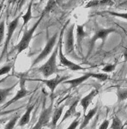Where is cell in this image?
<instances>
[{"label":"cell","mask_w":127,"mask_h":129,"mask_svg":"<svg viewBox=\"0 0 127 129\" xmlns=\"http://www.w3.org/2000/svg\"><path fill=\"white\" fill-rule=\"evenodd\" d=\"M58 53H59V45H57V47H55V49L53 52L52 55L50 56L48 60L42 66H40L39 69H37V72H41L45 78H48L53 74L59 72V70H58L57 67Z\"/></svg>","instance_id":"obj_1"},{"label":"cell","mask_w":127,"mask_h":129,"mask_svg":"<svg viewBox=\"0 0 127 129\" xmlns=\"http://www.w3.org/2000/svg\"><path fill=\"white\" fill-rule=\"evenodd\" d=\"M46 16L45 12H42V14H41L40 17L39 18L38 21H37L33 25V27L30 28V29L28 30H26L24 32L23 35H22V38L21 39V41H19V43H18L17 45L16 46V54H20L21 53H22V51H24V50H26L27 48L28 47V46H29V43L31 41V39H32L33 35H34V33L35 32V30H36V28H38V26L40 23V22L42 21V19L44 18V16Z\"/></svg>","instance_id":"obj_2"},{"label":"cell","mask_w":127,"mask_h":129,"mask_svg":"<svg viewBox=\"0 0 127 129\" xmlns=\"http://www.w3.org/2000/svg\"><path fill=\"white\" fill-rule=\"evenodd\" d=\"M68 23H69V21L66 22V24L64 26V28H62L61 33H60L59 43H58V45H59V57L60 64H61L62 66H65V67H68L70 70L74 71V72H76V71H82V70H84V68L82 67L81 66H79V64L69 60L63 53V35H64V29H65V27L67 26Z\"/></svg>","instance_id":"obj_3"},{"label":"cell","mask_w":127,"mask_h":129,"mask_svg":"<svg viewBox=\"0 0 127 129\" xmlns=\"http://www.w3.org/2000/svg\"><path fill=\"white\" fill-rule=\"evenodd\" d=\"M74 24L70 25L68 28L65 35V41H64V49H65L66 55L70 56L75 59H77V56L75 53V47H74Z\"/></svg>","instance_id":"obj_4"},{"label":"cell","mask_w":127,"mask_h":129,"mask_svg":"<svg viewBox=\"0 0 127 129\" xmlns=\"http://www.w3.org/2000/svg\"><path fill=\"white\" fill-rule=\"evenodd\" d=\"M21 16L22 15L17 16V17H16L15 19L13 21L10 22L8 24V30H7V36H6V39H5V45H4V49L2 51V53H1V57H0V60L3 59V57L5 55V53H7L8 51V47H9V44L10 42V40H11L12 36H13V34L15 32V30L18 27V24H19V21L21 19Z\"/></svg>","instance_id":"obj_5"},{"label":"cell","mask_w":127,"mask_h":129,"mask_svg":"<svg viewBox=\"0 0 127 129\" xmlns=\"http://www.w3.org/2000/svg\"><path fill=\"white\" fill-rule=\"evenodd\" d=\"M57 38H58V34L56 33L53 36H52L51 38L49 39L48 41L47 42V45H46L45 48L41 51V53H39V54L37 56L36 59L33 61L32 64H31V67H33L35 64H37L38 63H39V62L42 61V60H44L50 54V53H51L52 50L53 49L54 46H55V43H56V41H57Z\"/></svg>","instance_id":"obj_6"},{"label":"cell","mask_w":127,"mask_h":129,"mask_svg":"<svg viewBox=\"0 0 127 129\" xmlns=\"http://www.w3.org/2000/svg\"><path fill=\"white\" fill-rule=\"evenodd\" d=\"M53 103L50 104L47 109L45 108V104L43 105L42 112L40 113V115L39 117V120L34 126H33L31 129H41L45 125H47L49 122L50 118L52 117V111H53Z\"/></svg>","instance_id":"obj_7"},{"label":"cell","mask_w":127,"mask_h":129,"mask_svg":"<svg viewBox=\"0 0 127 129\" xmlns=\"http://www.w3.org/2000/svg\"><path fill=\"white\" fill-rule=\"evenodd\" d=\"M28 90L26 89V79L23 78V77H21L20 78V89L17 91V93L16 94L15 96L13 97L11 100H10L8 103H6L5 105H4L3 109H6L7 107H9L10 105L15 103L16 102L19 101L20 99L23 98V97L27 96L28 95Z\"/></svg>","instance_id":"obj_8"},{"label":"cell","mask_w":127,"mask_h":129,"mask_svg":"<svg viewBox=\"0 0 127 129\" xmlns=\"http://www.w3.org/2000/svg\"><path fill=\"white\" fill-rule=\"evenodd\" d=\"M68 78L69 76H59V75H58L57 77H55L54 78H52V79H39V81H41L42 83H44L50 89L52 94H53L56 87L61 84V83H64V81H66Z\"/></svg>","instance_id":"obj_9"},{"label":"cell","mask_w":127,"mask_h":129,"mask_svg":"<svg viewBox=\"0 0 127 129\" xmlns=\"http://www.w3.org/2000/svg\"><path fill=\"white\" fill-rule=\"evenodd\" d=\"M98 93H99V89H94L89 93L88 95H85L83 98H82L80 100V105L82 106V108L83 114H84V115L86 114V112H87V110H88L89 106L91 104L93 99L98 95Z\"/></svg>","instance_id":"obj_10"},{"label":"cell","mask_w":127,"mask_h":129,"mask_svg":"<svg viewBox=\"0 0 127 129\" xmlns=\"http://www.w3.org/2000/svg\"><path fill=\"white\" fill-rule=\"evenodd\" d=\"M114 32V29L113 28H107V29H100L98 30L96 33L95 34V35L93 36L92 40H91V42H90V50H89V53L91 52L92 50L94 45H95V42L97 40L101 39V40H103L105 41V39L107 38V36L110 33H112Z\"/></svg>","instance_id":"obj_11"},{"label":"cell","mask_w":127,"mask_h":129,"mask_svg":"<svg viewBox=\"0 0 127 129\" xmlns=\"http://www.w3.org/2000/svg\"><path fill=\"white\" fill-rule=\"evenodd\" d=\"M93 72H88V73H85L82 76L79 77V78H74V79H70V80H66L64 82V84H67L70 85V88H76L78 85H80L81 84H82L83 82H85L86 80H88L89 78H92L93 77Z\"/></svg>","instance_id":"obj_12"},{"label":"cell","mask_w":127,"mask_h":129,"mask_svg":"<svg viewBox=\"0 0 127 129\" xmlns=\"http://www.w3.org/2000/svg\"><path fill=\"white\" fill-rule=\"evenodd\" d=\"M79 102H80V101H79V98H76L73 102V103L70 105L68 110L65 112L64 115L63 116V119L61 120V122H60V123H63L64 120H66L67 119H69L70 117H71V116H75L76 114H78V113H76V107H77Z\"/></svg>","instance_id":"obj_13"},{"label":"cell","mask_w":127,"mask_h":129,"mask_svg":"<svg viewBox=\"0 0 127 129\" xmlns=\"http://www.w3.org/2000/svg\"><path fill=\"white\" fill-rule=\"evenodd\" d=\"M34 108V105L32 104V105H29L26 109V112L22 114V116L20 117L19 120H18V126H26L27 124H28L30 120V115H31V112L33 111Z\"/></svg>","instance_id":"obj_14"},{"label":"cell","mask_w":127,"mask_h":129,"mask_svg":"<svg viewBox=\"0 0 127 129\" xmlns=\"http://www.w3.org/2000/svg\"><path fill=\"white\" fill-rule=\"evenodd\" d=\"M97 111H98V105H96L95 108H93L92 109L89 110L88 113L84 115V118H83L82 124L80 125V127H79V129H84L85 127H86V126L89 125V121H90V120L93 119L94 116L96 114Z\"/></svg>","instance_id":"obj_15"},{"label":"cell","mask_w":127,"mask_h":129,"mask_svg":"<svg viewBox=\"0 0 127 129\" xmlns=\"http://www.w3.org/2000/svg\"><path fill=\"white\" fill-rule=\"evenodd\" d=\"M16 86V84H14L10 87H8V88L0 89V105L6 101V98L11 94V92L14 90Z\"/></svg>","instance_id":"obj_16"},{"label":"cell","mask_w":127,"mask_h":129,"mask_svg":"<svg viewBox=\"0 0 127 129\" xmlns=\"http://www.w3.org/2000/svg\"><path fill=\"white\" fill-rule=\"evenodd\" d=\"M64 105H62L61 107L58 108V109L53 112V115H52V126H53V127H55L58 121H59V120L60 119V117H61L62 113H63V111H64Z\"/></svg>","instance_id":"obj_17"},{"label":"cell","mask_w":127,"mask_h":129,"mask_svg":"<svg viewBox=\"0 0 127 129\" xmlns=\"http://www.w3.org/2000/svg\"><path fill=\"white\" fill-rule=\"evenodd\" d=\"M32 5H33V1H31L29 5L28 6V9H27V12L22 16V20H23V23H22V28H24L28 22H29L32 18Z\"/></svg>","instance_id":"obj_18"},{"label":"cell","mask_w":127,"mask_h":129,"mask_svg":"<svg viewBox=\"0 0 127 129\" xmlns=\"http://www.w3.org/2000/svg\"><path fill=\"white\" fill-rule=\"evenodd\" d=\"M19 119H20V114H16V115H14L13 117L9 120V122L6 124V126H5V129H14L16 122L19 120Z\"/></svg>","instance_id":"obj_19"},{"label":"cell","mask_w":127,"mask_h":129,"mask_svg":"<svg viewBox=\"0 0 127 129\" xmlns=\"http://www.w3.org/2000/svg\"><path fill=\"white\" fill-rule=\"evenodd\" d=\"M111 129H122L123 128V123L121 120L118 117V116H114L112 119V124L110 126Z\"/></svg>","instance_id":"obj_20"},{"label":"cell","mask_w":127,"mask_h":129,"mask_svg":"<svg viewBox=\"0 0 127 129\" xmlns=\"http://www.w3.org/2000/svg\"><path fill=\"white\" fill-rule=\"evenodd\" d=\"M117 96L118 101L122 102L127 99V89L124 88H119L117 91Z\"/></svg>","instance_id":"obj_21"},{"label":"cell","mask_w":127,"mask_h":129,"mask_svg":"<svg viewBox=\"0 0 127 129\" xmlns=\"http://www.w3.org/2000/svg\"><path fill=\"white\" fill-rule=\"evenodd\" d=\"M5 19L2 18L0 21V47L3 44L4 37H5Z\"/></svg>","instance_id":"obj_22"},{"label":"cell","mask_w":127,"mask_h":129,"mask_svg":"<svg viewBox=\"0 0 127 129\" xmlns=\"http://www.w3.org/2000/svg\"><path fill=\"white\" fill-rule=\"evenodd\" d=\"M76 32H77V45L79 47L81 46V41H82V39L86 35V33L83 30V27L80 26V25L77 26V30H76Z\"/></svg>","instance_id":"obj_23"},{"label":"cell","mask_w":127,"mask_h":129,"mask_svg":"<svg viewBox=\"0 0 127 129\" xmlns=\"http://www.w3.org/2000/svg\"><path fill=\"white\" fill-rule=\"evenodd\" d=\"M56 5H57V4H56L55 0H49V1L47 2V6H46V8L44 9V10H43V12H45V14L47 15V13H49V12H51L52 10H54Z\"/></svg>","instance_id":"obj_24"},{"label":"cell","mask_w":127,"mask_h":129,"mask_svg":"<svg viewBox=\"0 0 127 129\" xmlns=\"http://www.w3.org/2000/svg\"><path fill=\"white\" fill-rule=\"evenodd\" d=\"M80 114H81V113L79 112V113L76 114V118L71 122V123H70V125L68 126L67 129H76L79 123H80V122H79V117H80Z\"/></svg>","instance_id":"obj_25"},{"label":"cell","mask_w":127,"mask_h":129,"mask_svg":"<svg viewBox=\"0 0 127 129\" xmlns=\"http://www.w3.org/2000/svg\"><path fill=\"white\" fill-rule=\"evenodd\" d=\"M11 68H12V64H8L4 66L3 67L0 68V76H2V75H5V74H7L8 72L11 70Z\"/></svg>","instance_id":"obj_26"},{"label":"cell","mask_w":127,"mask_h":129,"mask_svg":"<svg viewBox=\"0 0 127 129\" xmlns=\"http://www.w3.org/2000/svg\"><path fill=\"white\" fill-rule=\"evenodd\" d=\"M92 78L99 79L100 81H106L108 78V76L107 74H104V73H94Z\"/></svg>","instance_id":"obj_27"},{"label":"cell","mask_w":127,"mask_h":129,"mask_svg":"<svg viewBox=\"0 0 127 129\" xmlns=\"http://www.w3.org/2000/svg\"><path fill=\"white\" fill-rule=\"evenodd\" d=\"M116 67V64H107L105 67L102 69L103 72H106V73H109V72H112V71H114Z\"/></svg>","instance_id":"obj_28"},{"label":"cell","mask_w":127,"mask_h":129,"mask_svg":"<svg viewBox=\"0 0 127 129\" xmlns=\"http://www.w3.org/2000/svg\"><path fill=\"white\" fill-rule=\"evenodd\" d=\"M26 0H17L16 1V13H17L18 11H20L22 10V6L24 5Z\"/></svg>","instance_id":"obj_29"},{"label":"cell","mask_w":127,"mask_h":129,"mask_svg":"<svg viewBox=\"0 0 127 129\" xmlns=\"http://www.w3.org/2000/svg\"><path fill=\"white\" fill-rule=\"evenodd\" d=\"M112 5V2L111 0H97V5Z\"/></svg>","instance_id":"obj_30"},{"label":"cell","mask_w":127,"mask_h":129,"mask_svg":"<svg viewBox=\"0 0 127 129\" xmlns=\"http://www.w3.org/2000/svg\"><path fill=\"white\" fill-rule=\"evenodd\" d=\"M108 127H109V120H105L98 129H108Z\"/></svg>","instance_id":"obj_31"},{"label":"cell","mask_w":127,"mask_h":129,"mask_svg":"<svg viewBox=\"0 0 127 129\" xmlns=\"http://www.w3.org/2000/svg\"><path fill=\"white\" fill-rule=\"evenodd\" d=\"M110 14H112V15L113 16H120V17H123L124 18V19H127V13H115V12H110Z\"/></svg>","instance_id":"obj_32"},{"label":"cell","mask_w":127,"mask_h":129,"mask_svg":"<svg viewBox=\"0 0 127 129\" xmlns=\"http://www.w3.org/2000/svg\"><path fill=\"white\" fill-rule=\"evenodd\" d=\"M5 0H2V1L0 2V12L2 11V10H3V8H4V5H5Z\"/></svg>","instance_id":"obj_33"},{"label":"cell","mask_w":127,"mask_h":129,"mask_svg":"<svg viewBox=\"0 0 127 129\" xmlns=\"http://www.w3.org/2000/svg\"><path fill=\"white\" fill-rule=\"evenodd\" d=\"M124 60L127 61V50L124 52Z\"/></svg>","instance_id":"obj_34"},{"label":"cell","mask_w":127,"mask_h":129,"mask_svg":"<svg viewBox=\"0 0 127 129\" xmlns=\"http://www.w3.org/2000/svg\"><path fill=\"white\" fill-rule=\"evenodd\" d=\"M61 1H62V0H55L56 4H60V3H61Z\"/></svg>","instance_id":"obj_35"},{"label":"cell","mask_w":127,"mask_h":129,"mask_svg":"<svg viewBox=\"0 0 127 129\" xmlns=\"http://www.w3.org/2000/svg\"><path fill=\"white\" fill-rule=\"evenodd\" d=\"M8 112H4V113H0V115H1V114H7Z\"/></svg>","instance_id":"obj_36"},{"label":"cell","mask_w":127,"mask_h":129,"mask_svg":"<svg viewBox=\"0 0 127 129\" xmlns=\"http://www.w3.org/2000/svg\"><path fill=\"white\" fill-rule=\"evenodd\" d=\"M126 3H127V2H126Z\"/></svg>","instance_id":"obj_37"}]
</instances>
